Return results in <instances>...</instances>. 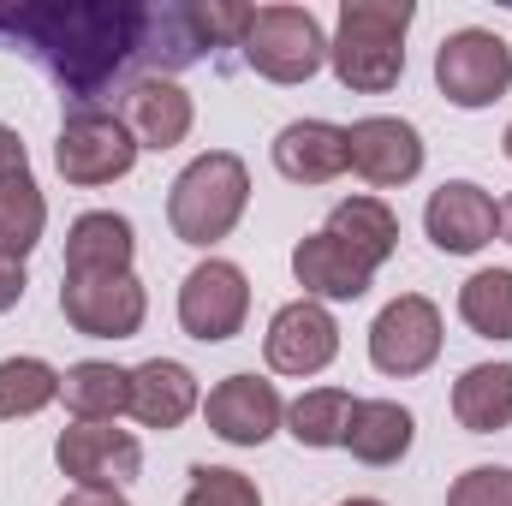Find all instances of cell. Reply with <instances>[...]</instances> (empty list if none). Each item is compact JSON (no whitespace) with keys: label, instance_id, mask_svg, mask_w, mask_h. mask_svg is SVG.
<instances>
[{"label":"cell","instance_id":"cell-1","mask_svg":"<svg viewBox=\"0 0 512 506\" xmlns=\"http://www.w3.org/2000/svg\"><path fill=\"white\" fill-rule=\"evenodd\" d=\"M0 42L30 48L72 102L108 96V84H120L131 66H137V78H149V72L173 78V66L203 54L185 6H126V0H114V6L108 0L0 6Z\"/></svg>","mask_w":512,"mask_h":506},{"label":"cell","instance_id":"cell-2","mask_svg":"<svg viewBox=\"0 0 512 506\" xmlns=\"http://www.w3.org/2000/svg\"><path fill=\"white\" fill-rule=\"evenodd\" d=\"M417 6L411 0H340V30L328 42V66L346 90L382 96L405 72V30Z\"/></svg>","mask_w":512,"mask_h":506},{"label":"cell","instance_id":"cell-3","mask_svg":"<svg viewBox=\"0 0 512 506\" xmlns=\"http://www.w3.org/2000/svg\"><path fill=\"white\" fill-rule=\"evenodd\" d=\"M245 203H251V173H245V161H239L233 149H209V155H197V161L173 179V191H167L173 239L209 251V245H221V239L245 221Z\"/></svg>","mask_w":512,"mask_h":506},{"label":"cell","instance_id":"cell-4","mask_svg":"<svg viewBox=\"0 0 512 506\" xmlns=\"http://www.w3.org/2000/svg\"><path fill=\"white\" fill-rule=\"evenodd\" d=\"M239 48L268 84H304L328 60V36H322L310 6H256Z\"/></svg>","mask_w":512,"mask_h":506},{"label":"cell","instance_id":"cell-5","mask_svg":"<svg viewBox=\"0 0 512 506\" xmlns=\"http://www.w3.org/2000/svg\"><path fill=\"white\" fill-rule=\"evenodd\" d=\"M54 167H60L66 185H114V179H126L131 167H137V137L108 108H78L60 126Z\"/></svg>","mask_w":512,"mask_h":506},{"label":"cell","instance_id":"cell-6","mask_svg":"<svg viewBox=\"0 0 512 506\" xmlns=\"http://www.w3.org/2000/svg\"><path fill=\"white\" fill-rule=\"evenodd\" d=\"M435 84L453 108H489L512 90V48L495 30H453L435 48Z\"/></svg>","mask_w":512,"mask_h":506},{"label":"cell","instance_id":"cell-7","mask_svg":"<svg viewBox=\"0 0 512 506\" xmlns=\"http://www.w3.org/2000/svg\"><path fill=\"white\" fill-rule=\"evenodd\" d=\"M60 316L84 340H131L149 316V292L137 274H66Z\"/></svg>","mask_w":512,"mask_h":506},{"label":"cell","instance_id":"cell-8","mask_svg":"<svg viewBox=\"0 0 512 506\" xmlns=\"http://www.w3.org/2000/svg\"><path fill=\"white\" fill-rule=\"evenodd\" d=\"M245 316H251V280H245L239 262L209 256V262H197L185 274V286H179V328L191 340L221 346V340H233L245 328Z\"/></svg>","mask_w":512,"mask_h":506},{"label":"cell","instance_id":"cell-9","mask_svg":"<svg viewBox=\"0 0 512 506\" xmlns=\"http://www.w3.org/2000/svg\"><path fill=\"white\" fill-rule=\"evenodd\" d=\"M441 358V310L423 292H399L370 322V364L382 376H423Z\"/></svg>","mask_w":512,"mask_h":506},{"label":"cell","instance_id":"cell-10","mask_svg":"<svg viewBox=\"0 0 512 506\" xmlns=\"http://www.w3.org/2000/svg\"><path fill=\"white\" fill-rule=\"evenodd\" d=\"M268 370L274 376H322L340 358V322L328 316V304L316 298H292L274 310L268 334H262Z\"/></svg>","mask_w":512,"mask_h":506},{"label":"cell","instance_id":"cell-11","mask_svg":"<svg viewBox=\"0 0 512 506\" xmlns=\"http://www.w3.org/2000/svg\"><path fill=\"white\" fill-rule=\"evenodd\" d=\"M54 465L78 489H126L143 471V447L131 429H114V423H72L54 441Z\"/></svg>","mask_w":512,"mask_h":506},{"label":"cell","instance_id":"cell-12","mask_svg":"<svg viewBox=\"0 0 512 506\" xmlns=\"http://www.w3.org/2000/svg\"><path fill=\"white\" fill-rule=\"evenodd\" d=\"M346 167L364 179V185H411L423 173V137L411 120H393V114H370L358 126H346Z\"/></svg>","mask_w":512,"mask_h":506},{"label":"cell","instance_id":"cell-13","mask_svg":"<svg viewBox=\"0 0 512 506\" xmlns=\"http://www.w3.org/2000/svg\"><path fill=\"white\" fill-rule=\"evenodd\" d=\"M203 423L209 435H221L227 447H262L280 423H286V405H280V387L262 376H227L209 387L203 399Z\"/></svg>","mask_w":512,"mask_h":506},{"label":"cell","instance_id":"cell-14","mask_svg":"<svg viewBox=\"0 0 512 506\" xmlns=\"http://www.w3.org/2000/svg\"><path fill=\"white\" fill-rule=\"evenodd\" d=\"M423 233H429L435 251L471 256L501 233V203H495L483 185H471V179H447V185L429 197V209H423Z\"/></svg>","mask_w":512,"mask_h":506},{"label":"cell","instance_id":"cell-15","mask_svg":"<svg viewBox=\"0 0 512 506\" xmlns=\"http://www.w3.org/2000/svg\"><path fill=\"white\" fill-rule=\"evenodd\" d=\"M292 274H298L304 298H316V304H322V298L352 304V298H364V292L376 286V262H364L346 239H334L328 227L310 233V239H298V251H292Z\"/></svg>","mask_w":512,"mask_h":506},{"label":"cell","instance_id":"cell-16","mask_svg":"<svg viewBox=\"0 0 512 506\" xmlns=\"http://www.w3.org/2000/svg\"><path fill=\"white\" fill-rule=\"evenodd\" d=\"M120 120H126V131L137 137V149H179V143L191 137L197 108H191V96H185L173 78L149 72V78H131L126 84Z\"/></svg>","mask_w":512,"mask_h":506},{"label":"cell","instance_id":"cell-17","mask_svg":"<svg viewBox=\"0 0 512 506\" xmlns=\"http://www.w3.org/2000/svg\"><path fill=\"white\" fill-rule=\"evenodd\" d=\"M197 405H203L197 376L179 358H149V364L131 370V417L143 429H179Z\"/></svg>","mask_w":512,"mask_h":506},{"label":"cell","instance_id":"cell-18","mask_svg":"<svg viewBox=\"0 0 512 506\" xmlns=\"http://www.w3.org/2000/svg\"><path fill=\"white\" fill-rule=\"evenodd\" d=\"M274 167L292 185H328L346 173V126L328 120H292L274 137Z\"/></svg>","mask_w":512,"mask_h":506},{"label":"cell","instance_id":"cell-19","mask_svg":"<svg viewBox=\"0 0 512 506\" xmlns=\"http://www.w3.org/2000/svg\"><path fill=\"white\" fill-rule=\"evenodd\" d=\"M131 256H137V233L114 209H90L66 233V274H131Z\"/></svg>","mask_w":512,"mask_h":506},{"label":"cell","instance_id":"cell-20","mask_svg":"<svg viewBox=\"0 0 512 506\" xmlns=\"http://www.w3.org/2000/svg\"><path fill=\"white\" fill-rule=\"evenodd\" d=\"M411 435H417V423H411L405 405H393V399H358L340 447H346L358 465H399V459L411 453Z\"/></svg>","mask_w":512,"mask_h":506},{"label":"cell","instance_id":"cell-21","mask_svg":"<svg viewBox=\"0 0 512 506\" xmlns=\"http://www.w3.org/2000/svg\"><path fill=\"white\" fill-rule=\"evenodd\" d=\"M60 399L78 423H114L120 411H131V370L120 364H102V358H84L60 376Z\"/></svg>","mask_w":512,"mask_h":506},{"label":"cell","instance_id":"cell-22","mask_svg":"<svg viewBox=\"0 0 512 506\" xmlns=\"http://www.w3.org/2000/svg\"><path fill=\"white\" fill-rule=\"evenodd\" d=\"M453 417L471 435H495L512 423V364H471L453 381Z\"/></svg>","mask_w":512,"mask_h":506},{"label":"cell","instance_id":"cell-23","mask_svg":"<svg viewBox=\"0 0 512 506\" xmlns=\"http://www.w3.org/2000/svg\"><path fill=\"white\" fill-rule=\"evenodd\" d=\"M328 233L346 239L352 251L364 256V262H376V268H382L387 256H393V245H399V221H393V209H387L382 197H346V203H334Z\"/></svg>","mask_w":512,"mask_h":506},{"label":"cell","instance_id":"cell-24","mask_svg":"<svg viewBox=\"0 0 512 506\" xmlns=\"http://www.w3.org/2000/svg\"><path fill=\"white\" fill-rule=\"evenodd\" d=\"M42 227H48V203H42L36 179L30 173L0 179V256L6 262H24V256L42 245Z\"/></svg>","mask_w":512,"mask_h":506},{"label":"cell","instance_id":"cell-25","mask_svg":"<svg viewBox=\"0 0 512 506\" xmlns=\"http://www.w3.org/2000/svg\"><path fill=\"white\" fill-rule=\"evenodd\" d=\"M352 393L346 387H310L286 405V429L298 447H340L346 441V423H352Z\"/></svg>","mask_w":512,"mask_h":506},{"label":"cell","instance_id":"cell-26","mask_svg":"<svg viewBox=\"0 0 512 506\" xmlns=\"http://www.w3.org/2000/svg\"><path fill=\"white\" fill-rule=\"evenodd\" d=\"M459 316L483 340H512V268H477L459 286Z\"/></svg>","mask_w":512,"mask_h":506},{"label":"cell","instance_id":"cell-27","mask_svg":"<svg viewBox=\"0 0 512 506\" xmlns=\"http://www.w3.org/2000/svg\"><path fill=\"white\" fill-rule=\"evenodd\" d=\"M60 399V370L42 358H6L0 364V423L36 417Z\"/></svg>","mask_w":512,"mask_h":506},{"label":"cell","instance_id":"cell-28","mask_svg":"<svg viewBox=\"0 0 512 506\" xmlns=\"http://www.w3.org/2000/svg\"><path fill=\"white\" fill-rule=\"evenodd\" d=\"M185 506H262L256 483L245 471H227V465H191V489Z\"/></svg>","mask_w":512,"mask_h":506},{"label":"cell","instance_id":"cell-29","mask_svg":"<svg viewBox=\"0 0 512 506\" xmlns=\"http://www.w3.org/2000/svg\"><path fill=\"white\" fill-rule=\"evenodd\" d=\"M185 12H191V30H197L203 48L245 42V30H251V18H256V6H239V0H191Z\"/></svg>","mask_w":512,"mask_h":506},{"label":"cell","instance_id":"cell-30","mask_svg":"<svg viewBox=\"0 0 512 506\" xmlns=\"http://www.w3.org/2000/svg\"><path fill=\"white\" fill-rule=\"evenodd\" d=\"M447 506H512V471L507 465H471L447 489Z\"/></svg>","mask_w":512,"mask_h":506},{"label":"cell","instance_id":"cell-31","mask_svg":"<svg viewBox=\"0 0 512 506\" xmlns=\"http://www.w3.org/2000/svg\"><path fill=\"white\" fill-rule=\"evenodd\" d=\"M12 173H30V155H24L18 131H12V126H0V179H12Z\"/></svg>","mask_w":512,"mask_h":506},{"label":"cell","instance_id":"cell-32","mask_svg":"<svg viewBox=\"0 0 512 506\" xmlns=\"http://www.w3.org/2000/svg\"><path fill=\"white\" fill-rule=\"evenodd\" d=\"M24 286H30V280H24V262H6V256H0V316L24 298Z\"/></svg>","mask_w":512,"mask_h":506},{"label":"cell","instance_id":"cell-33","mask_svg":"<svg viewBox=\"0 0 512 506\" xmlns=\"http://www.w3.org/2000/svg\"><path fill=\"white\" fill-rule=\"evenodd\" d=\"M60 506H131V501L120 495V489H72Z\"/></svg>","mask_w":512,"mask_h":506},{"label":"cell","instance_id":"cell-34","mask_svg":"<svg viewBox=\"0 0 512 506\" xmlns=\"http://www.w3.org/2000/svg\"><path fill=\"white\" fill-rule=\"evenodd\" d=\"M501 239H507V245H512V197H507V203H501Z\"/></svg>","mask_w":512,"mask_h":506},{"label":"cell","instance_id":"cell-35","mask_svg":"<svg viewBox=\"0 0 512 506\" xmlns=\"http://www.w3.org/2000/svg\"><path fill=\"white\" fill-rule=\"evenodd\" d=\"M340 506H382V501H370V495H352V501H340Z\"/></svg>","mask_w":512,"mask_h":506},{"label":"cell","instance_id":"cell-36","mask_svg":"<svg viewBox=\"0 0 512 506\" xmlns=\"http://www.w3.org/2000/svg\"><path fill=\"white\" fill-rule=\"evenodd\" d=\"M501 143H507V161H512V126H507V137H501Z\"/></svg>","mask_w":512,"mask_h":506}]
</instances>
